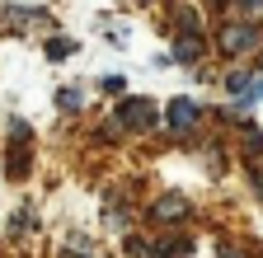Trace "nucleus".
Here are the masks:
<instances>
[{
    "label": "nucleus",
    "instance_id": "1",
    "mask_svg": "<svg viewBox=\"0 0 263 258\" xmlns=\"http://www.w3.org/2000/svg\"><path fill=\"white\" fill-rule=\"evenodd\" d=\"M160 122V108L151 104V99H122L118 108H113V132H151V127Z\"/></svg>",
    "mask_w": 263,
    "mask_h": 258
},
{
    "label": "nucleus",
    "instance_id": "2",
    "mask_svg": "<svg viewBox=\"0 0 263 258\" xmlns=\"http://www.w3.org/2000/svg\"><path fill=\"white\" fill-rule=\"evenodd\" d=\"M221 56H245L258 47V24H221V38H216Z\"/></svg>",
    "mask_w": 263,
    "mask_h": 258
},
{
    "label": "nucleus",
    "instance_id": "3",
    "mask_svg": "<svg viewBox=\"0 0 263 258\" xmlns=\"http://www.w3.org/2000/svg\"><path fill=\"white\" fill-rule=\"evenodd\" d=\"M197 122H202V104H197V99H174L170 108H164V127H170V132H193V127Z\"/></svg>",
    "mask_w": 263,
    "mask_h": 258
},
{
    "label": "nucleus",
    "instance_id": "4",
    "mask_svg": "<svg viewBox=\"0 0 263 258\" xmlns=\"http://www.w3.org/2000/svg\"><path fill=\"white\" fill-rule=\"evenodd\" d=\"M188 211H193V207H188L183 192H164V197L151 202V216H155V221H174V216H188Z\"/></svg>",
    "mask_w": 263,
    "mask_h": 258
},
{
    "label": "nucleus",
    "instance_id": "5",
    "mask_svg": "<svg viewBox=\"0 0 263 258\" xmlns=\"http://www.w3.org/2000/svg\"><path fill=\"white\" fill-rule=\"evenodd\" d=\"M174 56H179V61H197V56H202V33H179Z\"/></svg>",
    "mask_w": 263,
    "mask_h": 258
},
{
    "label": "nucleus",
    "instance_id": "6",
    "mask_svg": "<svg viewBox=\"0 0 263 258\" xmlns=\"http://www.w3.org/2000/svg\"><path fill=\"white\" fill-rule=\"evenodd\" d=\"M80 104H85L80 89H61V94H57V108H61V113H71V108H80Z\"/></svg>",
    "mask_w": 263,
    "mask_h": 258
},
{
    "label": "nucleus",
    "instance_id": "7",
    "mask_svg": "<svg viewBox=\"0 0 263 258\" xmlns=\"http://www.w3.org/2000/svg\"><path fill=\"white\" fill-rule=\"evenodd\" d=\"M71 52H76V43H71V38H52V43H47V56H52V61L71 56Z\"/></svg>",
    "mask_w": 263,
    "mask_h": 258
},
{
    "label": "nucleus",
    "instance_id": "8",
    "mask_svg": "<svg viewBox=\"0 0 263 258\" xmlns=\"http://www.w3.org/2000/svg\"><path fill=\"white\" fill-rule=\"evenodd\" d=\"M258 99H263V71H254V85H249V94H245V104H240V108H254Z\"/></svg>",
    "mask_w": 263,
    "mask_h": 258
},
{
    "label": "nucleus",
    "instance_id": "9",
    "mask_svg": "<svg viewBox=\"0 0 263 258\" xmlns=\"http://www.w3.org/2000/svg\"><path fill=\"white\" fill-rule=\"evenodd\" d=\"M99 89H104V94H122L127 80H122V75H104V80H99Z\"/></svg>",
    "mask_w": 263,
    "mask_h": 258
},
{
    "label": "nucleus",
    "instance_id": "10",
    "mask_svg": "<svg viewBox=\"0 0 263 258\" xmlns=\"http://www.w3.org/2000/svg\"><path fill=\"white\" fill-rule=\"evenodd\" d=\"M235 10H245V14H254V10H263V0H235Z\"/></svg>",
    "mask_w": 263,
    "mask_h": 258
},
{
    "label": "nucleus",
    "instance_id": "11",
    "mask_svg": "<svg viewBox=\"0 0 263 258\" xmlns=\"http://www.w3.org/2000/svg\"><path fill=\"white\" fill-rule=\"evenodd\" d=\"M216 258H240V249H230V244H221V249H216Z\"/></svg>",
    "mask_w": 263,
    "mask_h": 258
}]
</instances>
